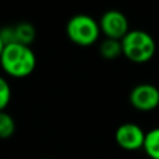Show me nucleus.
<instances>
[{
    "mask_svg": "<svg viewBox=\"0 0 159 159\" xmlns=\"http://www.w3.org/2000/svg\"><path fill=\"white\" fill-rule=\"evenodd\" d=\"M114 138L122 149L138 150L143 149L145 132L135 123H124L117 128Z\"/></svg>",
    "mask_w": 159,
    "mask_h": 159,
    "instance_id": "nucleus-6",
    "label": "nucleus"
},
{
    "mask_svg": "<svg viewBox=\"0 0 159 159\" xmlns=\"http://www.w3.org/2000/svg\"><path fill=\"white\" fill-rule=\"evenodd\" d=\"M4 48H5V43H4V41H2V39H1V36H0V57H1V55H2Z\"/></svg>",
    "mask_w": 159,
    "mask_h": 159,
    "instance_id": "nucleus-12",
    "label": "nucleus"
},
{
    "mask_svg": "<svg viewBox=\"0 0 159 159\" xmlns=\"http://www.w3.org/2000/svg\"><path fill=\"white\" fill-rule=\"evenodd\" d=\"M15 132V122L6 112H0V138L6 139Z\"/></svg>",
    "mask_w": 159,
    "mask_h": 159,
    "instance_id": "nucleus-10",
    "label": "nucleus"
},
{
    "mask_svg": "<svg viewBox=\"0 0 159 159\" xmlns=\"http://www.w3.org/2000/svg\"><path fill=\"white\" fill-rule=\"evenodd\" d=\"M14 32H15V41L16 43L26 45L29 46L34 39H35V27L29 24V22H20L14 26Z\"/></svg>",
    "mask_w": 159,
    "mask_h": 159,
    "instance_id": "nucleus-8",
    "label": "nucleus"
},
{
    "mask_svg": "<svg viewBox=\"0 0 159 159\" xmlns=\"http://www.w3.org/2000/svg\"><path fill=\"white\" fill-rule=\"evenodd\" d=\"M11 98V88L9 82L0 76V112H4V109L7 107Z\"/></svg>",
    "mask_w": 159,
    "mask_h": 159,
    "instance_id": "nucleus-11",
    "label": "nucleus"
},
{
    "mask_svg": "<svg viewBox=\"0 0 159 159\" xmlns=\"http://www.w3.org/2000/svg\"><path fill=\"white\" fill-rule=\"evenodd\" d=\"M129 102L140 112H150L159 106V89L150 83L138 84L130 91Z\"/></svg>",
    "mask_w": 159,
    "mask_h": 159,
    "instance_id": "nucleus-5",
    "label": "nucleus"
},
{
    "mask_svg": "<svg viewBox=\"0 0 159 159\" xmlns=\"http://www.w3.org/2000/svg\"><path fill=\"white\" fill-rule=\"evenodd\" d=\"M143 149L150 159H159V127L145 133Z\"/></svg>",
    "mask_w": 159,
    "mask_h": 159,
    "instance_id": "nucleus-7",
    "label": "nucleus"
},
{
    "mask_svg": "<svg viewBox=\"0 0 159 159\" xmlns=\"http://www.w3.org/2000/svg\"><path fill=\"white\" fill-rule=\"evenodd\" d=\"M101 31L107 36V39L122 40L129 32V25L125 15L119 10L106 11L99 20Z\"/></svg>",
    "mask_w": 159,
    "mask_h": 159,
    "instance_id": "nucleus-4",
    "label": "nucleus"
},
{
    "mask_svg": "<svg viewBox=\"0 0 159 159\" xmlns=\"http://www.w3.org/2000/svg\"><path fill=\"white\" fill-rule=\"evenodd\" d=\"M99 53L106 60H114L120 53H123L122 50V42L119 40L113 39H106L101 46H99Z\"/></svg>",
    "mask_w": 159,
    "mask_h": 159,
    "instance_id": "nucleus-9",
    "label": "nucleus"
},
{
    "mask_svg": "<svg viewBox=\"0 0 159 159\" xmlns=\"http://www.w3.org/2000/svg\"><path fill=\"white\" fill-rule=\"evenodd\" d=\"M99 24L88 15L72 16L66 26V34L68 39L80 46H91L99 37Z\"/></svg>",
    "mask_w": 159,
    "mask_h": 159,
    "instance_id": "nucleus-3",
    "label": "nucleus"
},
{
    "mask_svg": "<svg viewBox=\"0 0 159 159\" xmlns=\"http://www.w3.org/2000/svg\"><path fill=\"white\" fill-rule=\"evenodd\" d=\"M120 42L123 55L134 63H145L155 53L154 39L143 30H130Z\"/></svg>",
    "mask_w": 159,
    "mask_h": 159,
    "instance_id": "nucleus-2",
    "label": "nucleus"
},
{
    "mask_svg": "<svg viewBox=\"0 0 159 159\" xmlns=\"http://www.w3.org/2000/svg\"><path fill=\"white\" fill-rule=\"evenodd\" d=\"M0 65L5 73L15 78H22L29 76L35 66L36 57L32 50L21 43L6 45L0 57Z\"/></svg>",
    "mask_w": 159,
    "mask_h": 159,
    "instance_id": "nucleus-1",
    "label": "nucleus"
}]
</instances>
